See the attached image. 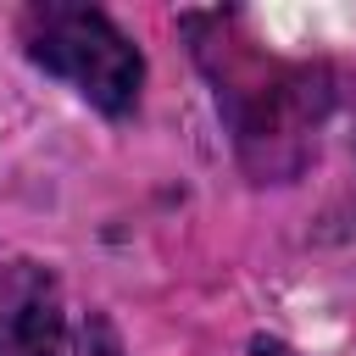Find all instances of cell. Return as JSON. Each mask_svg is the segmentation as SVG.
I'll return each instance as SVG.
<instances>
[{
  "label": "cell",
  "instance_id": "1",
  "mask_svg": "<svg viewBox=\"0 0 356 356\" xmlns=\"http://www.w3.org/2000/svg\"><path fill=\"white\" fill-rule=\"evenodd\" d=\"M184 33L211 78L239 167L256 184H289L317 156V134L334 111V72L267 50L234 11H189Z\"/></svg>",
  "mask_w": 356,
  "mask_h": 356
},
{
  "label": "cell",
  "instance_id": "2",
  "mask_svg": "<svg viewBox=\"0 0 356 356\" xmlns=\"http://www.w3.org/2000/svg\"><path fill=\"white\" fill-rule=\"evenodd\" d=\"M17 39L33 67L50 78L72 83L95 111L128 117L139 106L145 83V56L139 44L100 11V6H72V0H33L17 17Z\"/></svg>",
  "mask_w": 356,
  "mask_h": 356
},
{
  "label": "cell",
  "instance_id": "3",
  "mask_svg": "<svg viewBox=\"0 0 356 356\" xmlns=\"http://www.w3.org/2000/svg\"><path fill=\"white\" fill-rule=\"evenodd\" d=\"M67 312L39 261H17L0 278V356H61Z\"/></svg>",
  "mask_w": 356,
  "mask_h": 356
},
{
  "label": "cell",
  "instance_id": "4",
  "mask_svg": "<svg viewBox=\"0 0 356 356\" xmlns=\"http://www.w3.org/2000/svg\"><path fill=\"white\" fill-rule=\"evenodd\" d=\"M72 356H122V339H117V328L95 312L83 328H78V350Z\"/></svg>",
  "mask_w": 356,
  "mask_h": 356
},
{
  "label": "cell",
  "instance_id": "5",
  "mask_svg": "<svg viewBox=\"0 0 356 356\" xmlns=\"http://www.w3.org/2000/svg\"><path fill=\"white\" fill-rule=\"evenodd\" d=\"M256 350H261V356H295V350H289V345H278V339H261Z\"/></svg>",
  "mask_w": 356,
  "mask_h": 356
}]
</instances>
